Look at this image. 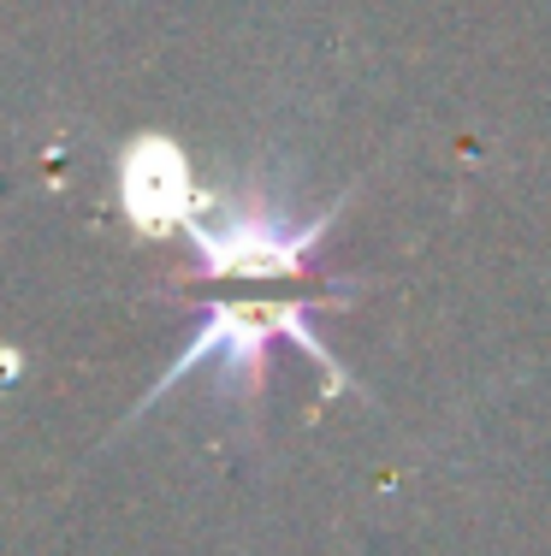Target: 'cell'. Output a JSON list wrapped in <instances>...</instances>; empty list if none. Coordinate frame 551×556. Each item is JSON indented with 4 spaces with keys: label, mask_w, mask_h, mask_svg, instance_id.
I'll use <instances>...</instances> for the list:
<instances>
[{
    "label": "cell",
    "mask_w": 551,
    "mask_h": 556,
    "mask_svg": "<svg viewBox=\"0 0 551 556\" xmlns=\"http://www.w3.org/2000/svg\"><path fill=\"white\" fill-rule=\"evenodd\" d=\"M345 302H350V290H321V296H273V302H208V308L196 314V332L178 350V362L166 367L149 391H142L137 408H154L166 391L184 386V379H190L196 367H208V362L220 367L226 391L261 396V379H267V350L279 338H291L297 350H309L314 362H321L326 396L350 391V374L338 367V355L321 343V332H314V314H321V308H345Z\"/></svg>",
    "instance_id": "obj_1"
},
{
    "label": "cell",
    "mask_w": 551,
    "mask_h": 556,
    "mask_svg": "<svg viewBox=\"0 0 551 556\" xmlns=\"http://www.w3.org/2000/svg\"><path fill=\"white\" fill-rule=\"evenodd\" d=\"M120 202L142 237H166V231H184V225L202 214L208 195L196 190L190 161H184L178 142L137 137L120 161Z\"/></svg>",
    "instance_id": "obj_3"
},
{
    "label": "cell",
    "mask_w": 551,
    "mask_h": 556,
    "mask_svg": "<svg viewBox=\"0 0 551 556\" xmlns=\"http://www.w3.org/2000/svg\"><path fill=\"white\" fill-rule=\"evenodd\" d=\"M345 202H350V190L333 207H321L314 219H297V214L255 202V195L238 207H220L208 195V207L184 225V237L196 243V261H202L208 278H297L314 261V249L326 243Z\"/></svg>",
    "instance_id": "obj_2"
}]
</instances>
